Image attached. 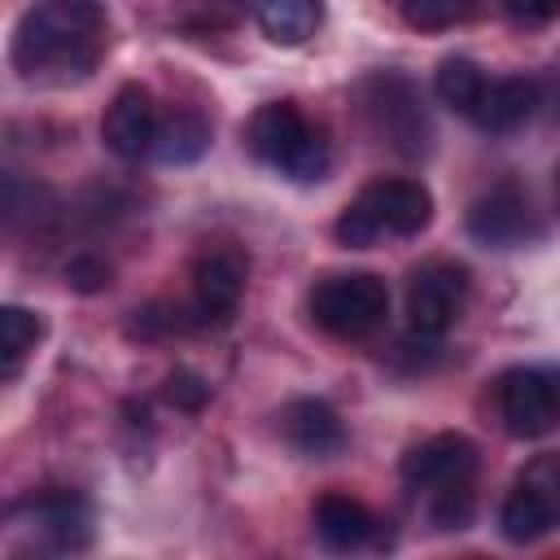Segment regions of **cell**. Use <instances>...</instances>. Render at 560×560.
Instances as JSON below:
<instances>
[{
    "mask_svg": "<svg viewBox=\"0 0 560 560\" xmlns=\"http://www.w3.org/2000/svg\"><path fill=\"white\" fill-rule=\"evenodd\" d=\"M105 4L101 0H39L22 13L13 31V70L22 79L70 83L83 79L105 48Z\"/></svg>",
    "mask_w": 560,
    "mask_h": 560,
    "instance_id": "1",
    "label": "cell"
},
{
    "mask_svg": "<svg viewBox=\"0 0 560 560\" xmlns=\"http://www.w3.org/2000/svg\"><path fill=\"white\" fill-rule=\"evenodd\" d=\"M433 219V197L420 179H376L368 184L337 219V241L350 249H368L381 236H416Z\"/></svg>",
    "mask_w": 560,
    "mask_h": 560,
    "instance_id": "2",
    "label": "cell"
},
{
    "mask_svg": "<svg viewBox=\"0 0 560 560\" xmlns=\"http://www.w3.org/2000/svg\"><path fill=\"white\" fill-rule=\"evenodd\" d=\"M249 149L258 162H267L271 171L298 179V184H315L328 175L332 166V153H328V140L324 131H315L306 122V114L293 105V101H271L262 105L254 118H249V131H245Z\"/></svg>",
    "mask_w": 560,
    "mask_h": 560,
    "instance_id": "3",
    "label": "cell"
},
{
    "mask_svg": "<svg viewBox=\"0 0 560 560\" xmlns=\"http://www.w3.org/2000/svg\"><path fill=\"white\" fill-rule=\"evenodd\" d=\"M306 311L324 332H332L341 341L368 337L389 315V284L372 271L324 276V280H315V289L306 298Z\"/></svg>",
    "mask_w": 560,
    "mask_h": 560,
    "instance_id": "4",
    "label": "cell"
},
{
    "mask_svg": "<svg viewBox=\"0 0 560 560\" xmlns=\"http://www.w3.org/2000/svg\"><path fill=\"white\" fill-rule=\"evenodd\" d=\"M560 525V455H534L521 472L512 494L499 508V529L508 542H538Z\"/></svg>",
    "mask_w": 560,
    "mask_h": 560,
    "instance_id": "5",
    "label": "cell"
},
{
    "mask_svg": "<svg viewBox=\"0 0 560 560\" xmlns=\"http://www.w3.org/2000/svg\"><path fill=\"white\" fill-rule=\"evenodd\" d=\"M499 411L516 438H542L560 424V368L525 363L499 376Z\"/></svg>",
    "mask_w": 560,
    "mask_h": 560,
    "instance_id": "6",
    "label": "cell"
},
{
    "mask_svg": "<svg viewBox=\"0 0 560 560\" xmlns=\"http://www.w3.org/2000/svg\"><path fill=\"white\" fill-rule=\"evenodd\" d=\"M464 298H468V271L459 262H446V258L420 262L407 280V324H411V332H420V337L446 332L459 319Z\"/></svg>",
    "mask_w": 560,
    "mask_h": 560,
    "instance_id": "7",
    "label": "cell"
},
{
    "mask_svg": "<svg viewBox=\"0 0 560 560\" xmlns=\"http://www.w3.org/2000/svg\"><path fill=\"white\" fill-rule=\"evenodd\" d=\"M368 109L398 153L420 158L429 149V118L420 109V92L411 88V79H402V74L368 79Z\"/></svg>",
    "mask_w": 560,
    "mask_h": 560,
    "instance_id": "8",
    "label": "cell"
},
{
    "mask_svg": "<svg viewBox=\"0 0 560 560\" xmlns=\"http://www.w3.org/2000/svg\"><path fill=\"white\" fill-rule=\"evenodd\" d=\"M472 472H477V446L464 433H433L402 455V481L416 494H438L446 486L472 481Z\"/></svg>",
    "mask_w": 560,
    "mask_h": 560,
    "instance_id": "9",
    "label": "cell"
},
{
    "mask_svg": "<svg viewBox=\"0 0 560 560\" xmlns=\"http://www.w3.org/2000/svg\"><path fill=\"white\" fill-rule=\"evenodd\" d=\"M101 136H105L109 153H118V158H140V153H149L153 140H158V109H153L149 88L122 83V88L114 92V101L105 105Z\"/></svg>",
    "mask_w": 560,
    "mask_h": 560,
    "instance_id": "10",
    "label": "cell"
},
{
    "mask_svg": "<svg viewBox=\"0 0 560 560\" xmlns=\"http://www.w3.org/2000/svg\"><path fill=\"white\" fill-rule=\"evenodd\" d=\"M534 232L529 219V201L516 184H494L490 192H481L468 210V236L494 249H512Z\"/></svg>",
    "mask_w": 560,
    "mask_h": 560,
    "instance_id": "11",
    "label": "cell"
},
{
    "mask_svg": "<svg viewBox=\"0 0 560 560\" xmlns=\"http://www.w3.org/2000/svg\"><path fill=\"white\" fill-rule=\"evenodd\" d=\"M245 293V258L236 249H206L192 267V302L201 319H228Z\"/></svg>",
    "mask_w": 560,
    "mask_h": 560,
    "instance_id": "12",
    "label": "cell"
},
{
    "mask_svg": "<svg viewBox=\"0 0 560 560\" xmlns=\"http://www.w3.org/2000/svg\"><path fill=\"white\" fill-rule=\"evenodd\" d=\"M26 525H35V534L52 547V551H74L88 542L92 534V512L88 503L74 494V490H48V494H35L26 503Z\"/></svg>",
    "mask_w": 560,
    "mask_h": 560,
    "instance_id": "13",
    "label": "cell"
},
{
    "mask_svg": "<svg viewBox=\"0 0 560 560\" xmlns=\"http://www.w3.org/2000/svg\"><path fill=\"white\" fill-rule=\"evenodd\" d=\"M280 424H284L289 446L302 451V455L324 459V455H337V451L346 446V429H341L337 411H332L324 398H293V402L284 407Z\"/></svg>",
    "mask_w": 560,
    "mask_h": 560,
    "instance_id": "14",
    "label": "cell"
},
{
    "mask_svg": "<svg viewBox=\"0 0 560 560\" xmlns=\"http://www.w3.org/2000/svg\"><path fill=\"white\" fill-rule=\"evenodd\" d=\"M534 105H538V83L534 79H499V83H486V92H481V101H477V109H472V118H477V127L481 131H494V136H503V131H516L529 114H534Z\"/></svg>",
    "mask_w": 560,
    "mask_h": 560,
    "instance_id": "15",
    "label": "cell"
},
{
    "mask_svg": "<svg viewBox=\"0 0 560 560\" xmlns=\"http://www.w3.org/2000/svg\"><path fill=\"white\" fill-rule=\"evenodd\" d=\"M372 529H376L372 512H368L359 499H350V494H324V499L315 503V534H319L324 547H332V551H354V547H363V542L372 538Z\"/></svg>",
    "mask_w": 560,
    "mask_h": 560,
    "instance_id": "16",
    "label": "cell"
},
{
    "mask_svg": "<svg viewBox=\"0 0 560 560\" xmlns=\"http://www.w3.org/2000/svg\"><path fill=\"white\" fill-rule=\"evenodd\" d=\"M254 18L271 44L298 48L319 31L324 0H254Z\"/></svg>",
    "mask_w": 560,
    "mask_h": 560,
    "instance_id": "17",
    "label": "cell"
},
{
    "mask_svg": "<svg viewBox=\"0 0 560 560\" xmlns=\"http://www.w3.org/2000/svg\"><path fill=\"white\" fill-rule=\"evenodd\" d=\"M433 92H438V101H442L446 109L472 114L477 101H481V92H486V74H481V66L468 61V57H446V61L438 66V74H433Z\"/></svg>",
    "mask_w": 560,
    "mask_h": 560,
    "instance_id": "18",
    "label": "cell"
},
{
    "mask_svg": "<svg viewBox=\"0 0 560 560\" xmlns=\"http://www.w3.org/2000/svg\"><path fill=\"white\" fill-rule=\"evenodd\" d=\"M39 337H44V324L35 311H26V306L0 311V372H4V381L18 376V368L26 363V354L35 350Z\"/></svg>",
    "mask_w": 560,
    "mask_h": 560,
    "instance_id": "19",
    "label": "cell"
},
{
    "mask_svg": "<svg viewBox=\"0 0 560 560\" xmlns=\"http://www.w3.org/2000/svg\"><path fill=\"white\" fill-rule=\"evenodd\" d=\"M210 144V127L197 118V114H175L166 127H158V140H153V153L162 162H197Z\"/></svg>",
    "mask_w": 560,
    "mask_h": 560,
    "instance_id": "20",
    "label": "cell"
},
{
    "mask_svg": "<svg viewBox=\"0 0 560 560\" xmlns=\"http://www.w3.org/2000/svg\"><path fill=\"white\" fill-rule=\"evenodd\" d=\"M402 22L416 26V31H446V26H459L468 22L481 0H394Z\"/></svg>",
    "mask_w": 560,
    "mask_h": 560,
    "instance_id": "21",
    "label": "cell"
},
{
    "mask_svg": "<svg viewBox=\"0 0 560 560\" xmlns=\"http://www.w3.org/2000/svg\"><path fill=\"white\" fill-rule=\"evenodd\" d=\"M429 521L438 529H464L472 521V481H459V486L429 494Z\"/></svg>",
    "mask_w": 560,
    "mask_h": 560,
    "instance_id": "22",
    "label": "cell"
},
{
    "mask_svg": "<svg viewBox=\"0 0 560 560\" xmlns=\"http://www.w3.org/2000/svg\"><path fill=\"white\" fill-rule=\"evenodd\" d=\"M166 398H171L175 407H184V411H197V407L210 398V385H206L201 376H192V372H175V376L166 381Z\"/></svg>",
    "mask_w": 560,
    "mask_h": 560,
    "instance_id": "23",
    "label": "cell"
},
{
    "mask_svg": "<svg viewBox=\"0 0 560 560\" xmlns=\"http://www.w3.org/2000/svg\"><path fill=\"white\" fill-rule=\"evenodd\" d=\"M66 280H70L74 289L92 293V289H105V284H109V267H105L101 258H92V254H79V258L66 267Z\"/></svg>",
    "mask_w": 560,
    "mask_h": 560,
    "instance_id": "24",
    "label": "cell"
},
{
    "mask_svg": "<svg viewBox=\"0 0 560 560\" xmlns=\"http://www.w3.org/2000/svg\"><path fill=\"white\" fill-rule=\"evenodd\" d=\"M503 4L521 22H551L560 13V0H503Z\"/></svg>",
    "mask_w": 560,
    "mask_h": 560,
    "instance_id": "25",
    "label": "cell"
}]
</instances>
